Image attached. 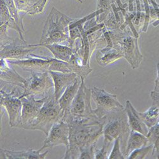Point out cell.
I'll use <instances>...</instances> for the list:
<instances>
[{
    "label": "cell",
    "instance_id": "1",
    "mask_svg": "<svg viewBox=\"0 0 159 159\" xmlns=\"http://www.w3.org/2000/svg\"><path fill=\"white\" fill-rule=\"evenodd\" d=\"M69 146L63 158H78L80 152L90 146L96 144L98 139L103 135L104 123L91 119L69 120Z\"/></svg>",
    "mask_w": 159,
    "mask_h": 159
},
{
    "label": "cell",
    "instance_id": "2",
    "mask_svg": "<svg viewBox=\"0 0 159 159\" xmlns=\"http://www.w3.org/2000/svg\"><path fill=\"white\" fill-rule=\"evenodd\" d=\"M74 19L62 14L55 7L51 9L45 23L38 46L58 43L68 45L70 40V24Z\"/></svg>",
    "mask_w": 159,
    "mask_h": 159
},
{
    "label": "cell",
    "instance_id": "3",
    "mask_svg": "<svg viewBox=\"0 0 159 159\" xmlns=\"http://www.w3.org/2000/svg\"><path fill=\"white\" fill-rule=\"evenodd\" d=\"M108 31L112 39L113 48L122 52L132 69L138 68L143 60L138 45V38L135 37L129 27L124 30L118 29Z\"/></svg>",
    "mask_w": 159,
    "mask_h": 159
},
{
    "label": "cell",
    "instance_id": "4",
    "mask_svg": "<svg viewBox=\"0 0 159 159\" xmlns=\"http://www.w3.org/2000/svg\"><path fill=\"white\" fill-rule=\"evenodd\" d=\"M64 115V110L56 99L54 93L49 94L36 117L24 129L40 130L47 136L54 125L62 120Z\"/></svg>",
    "mask_w": 159,
    "mask_h": 159
},
{
    "label": "cell",
    "instance_id": "5",
    "mask_svg": "<svg viewBox=\"0 0 159 159\" xmlns=\"http://www.w3.org/2000/svg\"><path fill=\"white\" fill-rule=\"evenodd\" d=\"M85 80L82 79V84L78 90V94L72 102L70 107L64 111L62 120H82L91 119L99 120L105 124V122L99 119L94 111L91 106V89L87 87Z\"/></svg>",
    "mask_w": 159,
    "mask_h": 159
},
{
    "label": "cell",
    "instance_id": "6",
    "mask_svg": "<svg viewBox=\"0 0 159 159\" xmlns=\"http://www.w3.org/2000/svg\"><path fill=\"white\" fill-rule=\"evenodd\" d=\"M130 132V129L125 110L107 117V120L103 126L104 140L112 143L116 139H120L123 153L125 150Z\"/></svg>",
    "mask_w": 159,
    "mask_h": 159
},
{
    "label": "cell",
    "instance_id": "7",
    "mask_svg": "<svg viewBox=\"0 0 159 159\" xmlns=\"http://www.w3.org/2000/svg\"><path fill=\"white\" fill-rule=\"evenodd\" d=\"M90 89L92 98L96 105L94 111L101 120L106 122L108 116L125 110L124 106L117 99L116 95L96 87Z\"/></svg>",
    "mask_w": 159,
    "mask_h": 159
},
{
    "label": "cell",
    "instance_id": "8",
    "mask_svg": "<svg viewBox=\"0 0 159 159\" xmlns=\"http://www.w3.org/2000/svg\"><path fill=\"white\" fill-rule=\"evenodd\" d=\"M53 87L54 84L49 72H31V78L26 79L24 92L20 96L44 94Z\"/></svg>",
    "mask_w": 159,
    "mask_h": 159
},
{
    "label": "cell",
    "instance_id": "9",
    "mask_svg": "<svg viewBox=\"0 0 159 159\" xmlns=\"http://www.w3.org/2000/svg\"><path fill=\"white\" fill-rule=\"evenodd\" d=\"M16 89L8 93L3 89L0 90V104L7 111L11 127L19 128L22 122V104L19 97L14 95Z\"/></svg>",
    "mask_w": 159,
    "mask_h": 159
},
{
    "label": "cell",
    "instance_id": "10",
    "mask_svg": "<svg viewBox=\"0 0 159 159\" xmlns=\"http://www.w3.org/2000/svg\"><path fill=\"white\" fill-rule=\"evenodd\" d=\"M39 47L38 45H29L21 38H16L10 43L1 47L0 59L16 60L28 59Z\"/></svg>",
    "mask_w": 159,
    "mask_h": 159
},
{
    "label": "cell",
    "instance_id": "11",
    "mask_svg": "<svg viewBox=\"0 0 159 159\" xmlns=\"http://www.w3.org/2000/svg\"><path fill=\"white\" fill-rule=\"evenodd\" d=\"M70 126L66 121L62 120L54 125L43 142L42 147L38 150L42 152L45 148L64 144L66 148L69 146Z\"/></svg>",
    "mask_w": 159,
    "mask_h": 159
},
{
    "label": "cell",
    "instance_id": "12",
    "mask_svg": "<svg viewBox=\"0 0 159 159\" xmlns=\"http://www.w3.org/2000/svg\"><path fill=\"white\" fill-rule=\"evenodd\" d=\"M47 98L48 96H46L41 99L36 100L33 95L19 97L22 104V122L19 128L24 129L33 122L40 111Z\"/></svg>",
    "mask_w": 159,
    "mask_h": 159
},
{
    "label": "cell",
    "instance_id": "13",
    "mask_svg": "<svg viewBox=\"0 0 159 159\" xmlns=\"http://www.w3.org/2000/svg\"><path fill=\"white\" fill-rule=\"evenodd\" d=\"M54 58L45 57L32 54L30 57L23 60L8 61L11 65H16L22 70L27 71L44 73L49 72Z\"/></svg>",
    "mask_w": 159,
    "mask_h": 159
},
{
    "label": "cell",
    "instance_id": "14",
    "mask_svg": "<svg viewBox=\"0 0 159 159\" xmlns=\"http://www.w3.org/2000/svg\"><path fill=\"white\" fill-rule=\"evenodd\" d=\"M54 84V94L58 101L62 96L66 89L73 84L78 75L75 73H62L59 71H49Z\"/></svg>",
    "mask_w": 159,
    "mask_h": 159
},
{
    "label": "cell",
    "instance_id": "15",
    "mask_svg": "<svg viewBox=\"0 0 159 159\" xmlns=\"http://www.w3.org/2000/svg\"><path fill=\"white\" fill-rule=\"evenodd\" d=\"M0 66H0L1 81L24 89L26 79L21 76L16 70L10 66V64L7 60L0 59Z\"/></svg>",
    "mask_w": 159,
    "mask_h": 159
},
{
    "label": "cell",
    "instance_id": "16",
    "mask_svg": "<svg viewBox=\"0 0 159 159\" xmlns=\"http://www.w3.org/2000/svg\"><path fill=\"white\" fill-rule=\"evenodd\" d=\"M125 111L127 114L128 124L130 130L140 132L147 136L148 134L149 129L142 120L138 111L133 107L129 100L126 101Z\"/></svg>",
    "mask_w": 159,
    "mask_h": 159
},
{
    "label": "cell",
    "instance_id": "17",
    "mask_svg": "<svg viewBox=\"0 0 159 159\" xmlns=\"http://www.w3.org/2000/svg\"><path fill=\"white\" fill-rule=\"evenodd\" d=\"M48 1V0H14L19 11H22L31 16L42 13Z\"/></svg>",
    "mask_w": 159,
    "mask_h": 159
},
{
    "label": "cell",
    "instance_id": "18",
    "mask_svg": "<svg viewBox=\"0 0 159 159\" xmlns=\"http://www.w3.org/2000/svg\"><path fill=\"white\" fill-rule=\"evenodd\" d=\"M1 158L7 159H30L37 158L44 159L46 158L48 151L44 153H41L39 150H34L29 149L25 151H14L8 149L1 148Z\"/></svg>",
    "mask_w": 159,
    "mask_h": 159
},
{
    "label": "cell",
    "instance_id": "19",
    "mask_svg": "<svg viewBox=\"0 0 159 159\" xmlns=\"http://www.w3.org/2000/svg\"><path fill=\"white\" fill-rule=\"evenodd\" d=\"M149 144L147 137L137 131L131 130L128 138L126 148L124 153L125 158L133 151Z\"/></svg>",
    "mask_w": 159,
    "mask_h": 159
},
{
    "label": "cell",
    "instance_id": "20",
    "mask_svg": "<svg viewBox=\"0 0 159 159\" xmlns=\"http://www.w3.org/2000/svg\"><path fill=\"white\" fill-rule=\"evenodd\" d=\"M82 78L78 76L75 81L66 89L62 96L58 100L60 106L64 111L70 107L72 102L78 94V90L82 84Z\"/></svg>",
    "mask_w": 159,
    "mask_h": 159
},
{
    "label": "cell",
    "instance_id": "21",
    "mask_svg": "<svg viewBox=\"0 0 159 159\" xmlns=\"http://www.w3.org/2000/svg\"><path fill=\"white\" fill-rule=\"evenodd\" d=\"M43 47L49 50L54 58L67 62H69L72 55L74 54L73 49L66 45L54 43L46 45Z\"/></svg>",
    "mask_w": 159,
    "mask_h": 159
},
{
    "label": "cell",
    "instance_id": "22",
    "mask_svg": "<svg viewBox=\"0 0 159 159\" xmlns=\"http://www.w3.org/2000/svg\"><path fill=\"white\" fill-rule=\"evenodd\" d=\"M69 64L71 73H76L83 80H85L92 72V69L90 68V66L84 65L82 58L80 57L77 54H73L72 55L70 61H69Z\"/></svg>",
    "mask_w": 159,
    "mask_h": 159
},
{
    "label": "cell",
    "instance_id": "23",
    "mask_svg": "<svg viewBox=\"0 0 159 159\" xmlns=\"http://www.w3.org/2000/svg\"><path fill=\"white\" fill-rule=\"evenodd\" d=\"M122 57H124L122 52L113 47L109 51L104 52H101L98 50L96 54V60L102 67L114 63Z\"/></svg>",
    "mask_w": 159,
    "mask_h": 159
},
{
    "label": "cell",
    "instance_id": "24",
    "mask_svg": "<svg viewBox=\"0 0 159 159\" xmlns=\"http://www.w3.org/2000/svg\"><path fill=\"white\" fill-rule=\"evenodd\" d=\"M139 115L144 123L148 129L155 126L159 123V109L155 104L144 112L138 111Z\"/></svg>",
    "mask_w": 159,
    "mask_h": 159
},
{
    "label": "cell",
    "instance_id": "25",
    "mask_svg": "<svg viewBox=\"0 0 159 159\" xmlns=\"http://www.w3.org/2000/svg\"><path fill=\"white\" fill-rule=\"evenodd\" d=\"M149 144L153 145V149L152 153V158H159V124L149 129L148 134L147 136Z\"/></svg>",
    "mask_w": 159,
    "mask_h": 159
},
{
    "label": "cell",
    "instance_id": "26",
    "mask_svg": "<svg viewBox=\"0 0 159 159\" xmlns=\"http://www.w3.org/2000/svg\"><path fill=\"white\" fill-rule=\"evenodd\" d=\"M5 5L8 8L11 17L14 19L16 22L19 25L22 30L25 32L24 26L23 24V17H20L19 15V11L16 6L14 0H3Z\"/></svg>",
    "mask_w": 159,
    "mask_h": 159
},
{
    "label": "cell",
    "instance_id": "27",
    "mask_svg": "<svg viewBox=\"0 0 159 159\" xmlns=\"http://www.w3.org/2000/svg\"><path fill=\"white\" fill-rule=\"evenodd\" d=\"M153 149V145L150 144L146 147L137 149L132 152L127 158L129 159H143L145 158L149 153H152Z\"/></svg>",
    "mask_w": 159,
    "mask_h": 159
},
{
    "label": "cell",
    "instance_id": "28",
    "mask_svg": "<svg viewBox=\"0 0 159 159\" xmlns=\"http://www.w3.org/2000/svg\"><path fill=\"white\" fill-rule=\"evenodd\" d=\"M109 159H124L125 158L121 148L120 140L119 138L114 141V145L113 149L108 156Z\"/></svg>",
    "mask_w": 159,
    "mask_h": 159
},
{
    "label": "cell",
    "instance_id": "29",
    "mask_svg": "<svg viewBox=\"0 0 159 159\" xmlns=\"http://www.w3.org/2000/svg\"><path fill=\"white\" fill-rule=\"evenodd\" d=\"M111 144V142L103 140V144H102V148L101 149L96 148L95 150V158H97V159L108 158V153Z\"/></svg>",
    "mask_w": 159,
    "mask_h": 159
},
{
    "label": "cell",
    "instance_id": "30",
    "mask_svg": "<svg viewBox=\"0 0 159 159\" xmlns=\"http://www.w3.org/2000/svg\"><path fill=\"white\" fill-rule=\"evenodd\" d=\"M0 8H1V11H0V14H1V18H0V25H1L9 22L14 18L11 17L10 11L7 8V5H5L3 0H1V7H0Z\"/></svg>",
    "mask_w": 159,
    "mask_h": 159
},
{
    "label": "cell",
    "instance_id": "31",
    "mask_svg": "<svg viewBox=\"0 0 159 159\" xmlns=\"http://www.w3.org/2000/svg\"><path fill=\"white\" fill-rule=\"evenodd\" d=\"M8 26L7 24L1 25L0 31H1V47L6 45L10 43L13 39L8 35Z\"/></svg>",
    "mask_w": 159,
    "mask_h": 159
},
{
    "label": "cell",
    "instance_id": "32",
    "mask_svg": "<svg viewBox=\"0 0 159 159\" xmlns=\"http://www.w3.org/2000/svg\"><path fill=\"white\" fill-rule=\"evenodd\" d=\"M96 144L90 146V147H87L82 150V152H80V154L78 158H95V150L96 148Z\"/></svg>",
    "mask_w": 159,
    "mask_h": 159
},
{
    "label": "cell",
    "instance_id": "33",
    "mask_svg": "<svg viewBox=\"0 0 159 159\" xmlns=\"http://www.w3.org/2000/svg\"><path fill=\"white\" fill-rule=\"evenodd\" d=\"M148 1H149V3L153 7L155 10L157 12L158 19L157 20L152 22V24L154 27H157V26L159 25V4L156 2V0H148Z\"/></svg>",
    "mask_w": 159,
    "mask_h": 159
},
{
    "label": "cell",
    "instance_id": "34",
    "mask_svg": "<svg viewBox=\"0 0 159 159\" xmlns=\"http://www.w3.org/2000/svg\"><path fill=\"white\" fill-rule=\"evenodd\" d=\"M150 97L152 100V103L155 104L159 109V91H152L150 92Z\"/></svg>",
    "mask_w": 159,
    "mask_h": 159
},
{
    "label": "cell",
    "instance_id": "35",
    "mask_svg": "<svg viewBox=\"0 0 159 159\" xmlns=\"http://www.w3.org/2000/svg\"><path fill=\"white\" fill-rule=\"evenodd\" d=\"M155 91H159V62L157 64V78L155 81Z\"/></svg>",
    "mask_w": 159,
    "mask_h": 159
},
{
    "label": "cell",
    "instance_id": "36",
    "mask_svg": "<svg viewBox=\"0 0 159 159\" xmlns=\"http://www.w3.org/2000/svg\"><path fill=\"white\" fill-rule=\"evenodd\" d=\"M76 1H77V2H80V3H83V2L82 1V0H76Z\"/></svg>",
    "mask_w": 159,
    "mask_h": 159
}]
</instances>
